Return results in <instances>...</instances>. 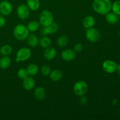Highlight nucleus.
<instances>
[{"instance_id":"3","label":"nucleus","mask_w":120,"mask_h":120,"mask_svg":"<svg viewBox=\"0 0 120 120\" xmlns=\"http://www.w3.org/2000/svg\"><path fill=\"white\" fill-rule=\"evenodd\" d=\"M53 15L49 10H43L41 13L39 18V22L42 26H48L53 22Z\"/></svg>"},{"instance_id":"22","label":"nucleus","mask_w":120,"mask_h":120,"mask_svg":"<svg viewBox=\"0 0 120 120\" xmlns=\"http://www.w3.org/2000/svg\"><path fill=\"white\" fill-rule=\"evenodd\" d=\"M52 41L49 37L43 36L40 39H39V44L42 48H47L51 45Z\"/></svg>"},{"instance_id":"30","label":"nucleus","mask_w":120,"mask_h":120,"mask_svg":"<svg viewBox=\"0 0 120 120\" xmlns=\"http://www.w3.org/2000/svg\"><path fill=\"white\" fill-rule=\"evenodd\" d=\"M6 23L5 18L2 15H0V28H2Z\"/></svg>"},{"instance_id":"18","label":"nucleus","mask_w":120,"mask_h":120,"mask_svg":"<svg viewBox=\"0 0 120 120\" xmlns=\"http://www.w3.org/2000/svg\"><path fill=\"white\" fill-rule=\"evenodd\" d=\"M26 3L29 9L33 11H37L41 6L39 0H27Z\"/></svg>"},{"instance_id":"13","label":"nucleus","mask_w":120,"mask_h":120,"mask_svg":"<svg viewBox=\"0 0 120 120\" xmlns=\"http://www.w3.org/2000/svg\"><path fill=\"white\" fill-rule=\"evenodd\" d=\"M22 85H23V88L25 89L26 90H31L35 87V81L34 78L32 77H28L25 78V79L23 80V82H22Z\"/></svg>"},{"instance_id":"1","label":"nucleus","mask_w":120,"mask_h":120,"mask_svg":"<svg viewBox=\"0 0 120 120\" xmlns=\"http://www.w3.org/2000/svg\"><path fill=\"white\" fill-rule=\"evenodd\" d=\"M110 0H94L93 2V9L96 12L100 15H106L111 10Z\"/></svg>"},{"instance_id":"23","label":"nucleus","mask_w":120,"mask_h":120,"mask_svg":"<svg viewBox=\"0 0 120 120\" xmlns=\"http://www.w3.org/2000/svg\"><path fill=\"white\" fill-rule=\"evenodd\" d=\"M39 22H38L36 21H32L29 22L27 25V28L29 30V32H34L38 30L40 26Z\"/></svg>"},{"instance_id":"26","label":"nucleus","mask_w":120,"mask_h":120,"mask_svg":"<svg viewBox=\"0 0 120 120\" xmlns=\"http://www.w3.org/2000/svg\"><path fill=\"white\" fill-rule=\"evenodd\" d=\"M111 10L114 14H117V15H120V1H116L112 4Z\"/></svg>"},{"instance_id":"11","label":"nucleus","mask_w":120,"mask_h":120,"mask_svg":"<svg viewBox=\"0 0 120 120\" xmlns=\"http://www.w3.org/2000/svg\"><path fill=\"white\" fill-rule=\"evenodd\" d=\"M76 52L70 49H66L63 50L61 53L62 59L66 62H70L73 60L76 57Z\"/></svg>"},{"instance_id":"5","label":"nucleus","mask_w":120,"mask_h":120,"mask_svg":"<svg viewBox=\"0 0 120 120\" xmlns=\"http://www.w3.org/2000/svg\"><path fill=\"white\" fill-rule=\"evenodd\" d=\"M88 89V84H87L86 82L84 81L80 80L78 81L73 86V91L75 94L77 95V96H84L86 93L87 92Z\"/></svg>"},{"instance_id":"27","label":"nucleus","mask_w":120,"mask_h":120,"mask_svg":"<svg viewBox=\"0 0 120 120\" xmlns=\"http://www.w3.org/2000/svg\"><path fill=\"white\" fill-rule=\"evenodd\" d=\"M17 76L20 79L23 80L25 78H26L29 75H28V72H27L26 69H23V68H21L18 71Z\"/></svg>"},{"instance_id":"25","label":"nucleus","mask_w":120,"mask_h":120,"mask_svg":"<svg viewBox=\"0 0 120 120\" xmlns=\"http://www.w3.org/2000/svg\"><path fill=\"white\" fill-rule=\"evenodd\" d=\"M12 52V48L10 45H5L0 49V53L3 56H8Z\"/></svg>"},{"instance_id":"24","label":"nucleus","mask_w":120,"mask_h":120,"mask_svg":"<svg viewBox=\"0 0 120 120\" xmlns=\"http://www.w3.org/2000/svg\"><path fill=\"white\" fill-rule=\"evenodd\" d=\"M69 43V39L66 36L62 35L57 40V45L59 48H64Z\"/></svg>"},{"instance_id":"17","label":"nucleus","mask_w":120,"mask_h":120,"mask_svg":"<svg viewBox=\"0 0 120 120\" xmlns=\"http://www.w3.org/2000/svg\"><path fill=\"white\" fill-rule=\"evenodd\" d=\"M26 42L29 46L34 48L38 45L39 39L35 34H29L26 38Z\"/></svg>"},{"instance_id":"6","label":"nucleus","mask_w":120,"mask_h":120,"mask_svg":"<svg viewBox=\"0 0 120 120\" xmlns=\"http://www.w3.org/2000/svg\"><path fill=\"white\" fill-rule=\"evenodd\" d=\"M85 35L87 39L92 43L97 42L101 38V34L99 30L93 27L86 29Z\"/></svg>"},{"instance_id":"21","label":"nucleus","mask_w":120,"mask_h":120,"mask_svg":"<svg viewBox=\"0 0 120 120\" xmlns=\"http://www.w3.org/2000/svg\"><path fill=\"white\" fill-rule=\"evenodd\" d=\"M26 69L28 75H29L30 76H35L36 75H37L39 71L38 66L36 64H34V63L29 64L27 66Z\"/></svg>"},{"instance_id":"29","label":"nucleus","mask_w":120,"mask_h":120,"mask_svg":"<svg viewBox=\"0 0 120 120\" xmlns=\"http://www.w3.org/2000/svg\"><path fill=\"white\" fill-rule=\"evenodd\" d=\"M83 49V46L82 45V44L81 43H76V45H75L73 48V50L75 52H77V53H79L81 52L82 51Z\"/></svg>"},{"instance_id":"2","label":"nucleus","mask_w":120,"mask_h":120,"mask_svg":"<svg viewBox=\"0 0 120 120\" xmlns=\"http://www.w3.org/2000/svg\"><path fill=\"white\" fill-rule=\"evenodd\" d=\"M29 30L27 27L22 24H18L14 27L13 34L15 38L18 41H24L26 39L29 35Z\"/></svg>"},{"instance_id":"8","label":"nucleus","mask_w":120,"mask_h":120,"mask_svg":"<svg viewBox=\"0 0 120 120\" xmlns=\"http://www.w3.org/2000/svg\"><path fill=\"white\" fill-rule=\"evenodd\" d=\"M58 30L59 25H57V23L53 22L48 26H42V28L40 29V34L42 36H46V35H49V34H55L57 32Z\"/></svg>"},{"instance_id":"15","label":"nucleus","mask_w":120,"mask_h":120,"mask_svg":"<svg viewBox=\"0 0 120 120\" xmlns=\"http://www.w3.org/2000/svg\"><path fill=\"white\" fill-rule=\"evenodd\" d=\"M96 23V19L93 16L89 15L84 18L83 21V25L86 29H89L94 27Z\"/></svg>"},{"instance_id":"34","label":"nucleus","mask_w":120,"mask_h":120,"mask_svg":"<svg viewBox=\"0 0 120 120\" xmlns=\"http://www.w3.org/2000/svg\"><path fill=\"white\" fill-rule=\"evenodd\" d=\"M119 35H120V32H119Z\"/></svg>"},{"instance_id":"14","label":"nucleus","mask_w":120,"mask_h":120,"mask_svg":"<svg viewBox=\"0 0 120 120\" xmlns=\"http://www.w3.org/2000/svg\"><path fill=\"white\" fill-rule=\"evenodd\" d=\"M34 96L35 98L39 101L44 100L46 97V90L42 87H38L35 89Z\"/></svg>"},{"instance_id":"31","label":"nucleus","mask_w":120,"mask_h":120,"mask_svg":"<svg viewBox=\"0 0 120 120\" xmlns=\"http://www.w3.org/2000/svg\"><path fill=\"white\" fill-rule=\"evenodd\" d=\"M80 103L82 104V105H84V104H87V98L84 96H80Z\"/></svg>"},{"instance_id":"28","label":"nucleus","mask_w":120,"mask_h":120,"mask_svg":"<svg viewBox=\"0 0 120 120\" xmlns=\"http://www.w3.org/2000/svg\"><path fill=\"white\" fill-rule=\"evenodd\" d=\"M51 72V69L49 66L48 65H43L41 68V73L42 75L45 76H47L50 75Z\"/></svg>"},{"instance_id":"33","label":"nucleus","mask_w":120,"mask_h":120,"mask_svg":"<svg viewBox=\"0 0 120 120\" xmlns=\"http://www.w3.org/2000/svg\"><path fill=\"white\" fill-rule=\"evenodd\" d=\"M118 103V100L117 99H114L113 100V101H112V105H116L117 103Z\"/></svg>"},{"instance_id":"9","label":"nucleus","mask_w":120,"mask_h":120,"mask_svg":"<svg viewBox=\"0 0 120 120\" xmlns=\"http://www.w3.org/2000/svg\"><path fill=\"white\" fill-rule=\"evenodd\" d=\"M117 64L114 61L111 60H107L103 62L102 68L103 70L107 73L111 74L116 71Z\"/></svg>"},{"instance_id":"4","label":"nucleus","mask_w":120,"mask_h":120,"mask_svg":"<svg viewBox=\"0 0 120 120\" xmlns=\"http://www.w3.org/2000/svg\"><path fill=\"white\" fill-rule=\"evenodd\" d=\"M32 55V52L30 49L28 48H21L16 52L15 61L16 62H25Z\"/></svg>"},{"instance_id":"12","label":"nucleus","mask_w":120,"mask_h":120,"mask_svg":"<svg viewBox=\"0 0 120 120\" xmlns=\"http://www.w3.org/2000/svg\"><path fill=\"white\" fill-rule=\"evenodd\" d=\"M57 55V51L56 49L53 47H48L46 48L43 52V56L45 59L48 60H52L56 57Z\"/></svg>"},{"instance_id":"16","label":"nucleus","mask_w":120,"mask_h":120,"mask_svg":"<svg viewBox=\"0 0 120 120\" xmlns=\"http://www.w3.org/2000/svg\"><path fill=\"white\" fill-rule=\"evenodd\" d=\"M50 79L53 82H58L62 79L63 77V73L58 69L52 70L49 75Z\"/></svg>"},{"instance_id":"7","label":"nucleus","mask_w":120,"mask_h":120,"mask_svg":"<svg viewBox=\"0 0 120 120\" xmlns=\"http://www.w3.org/2000/svg\"><path fill=\"white\" fill-rule=\"evenodd\" d=\"M16 14L19 18L22 20H25L30 16V9L27 5L21 4L17 8Z\"/></svg>"},{"instance_id":"19","label":"nucleus","mask_w":120,"mask_h":120,"mask_svg":"<svg viewBox=\"0 0 120 120\" xmlns=\"http://www.w3.org/2000/svg\"><path fill=\"white\" fill-rule=\"evenodd\" d=\"M105 15V20L108 23L110 24H116L118 21V17L117 14L114 12H110L106 14Z\"/></svg>"},{"instance_id":"32","label":"nucleus","mask_w":120,"mask_h":120,"mask_svg":"<svg viewBox=\"0 0 120 120\" xmlns=\"http://www.w3.org/2000/svg\"><path fill=\"white\" fill-rule=\"evenodd\" d=\"M116 71H117V74L120 76V64H117V69H116Z\"/></svg>"},{"instance_id":"20","label":"nucleus","mask_w":120,"mask_h":120,"mask_svg":"<svg viewBox=\"0 0 120 120\" xmlns=\"http://www.w3.org/2000/svg\"><path fill=\"white\" fill-rule=\"evenodd\" d=\"M11 64V59L8 56H4L0 59V68L2 69H7Z\"/></svg>"},{"instance_id":"10","label":"nucleus","mask_w":120,"mask_h":120,"mask_svg":"<svg viewBox=\"0 0 120 120\" xmlns=\"http://www.w3.org/2000/svg\"><path fill=\"white\" fill-rule=\"evenodd\" d=\"M12 11V5L8 1L0 2V13L2 15H8Z\"/></svg>"}]
</instances>
